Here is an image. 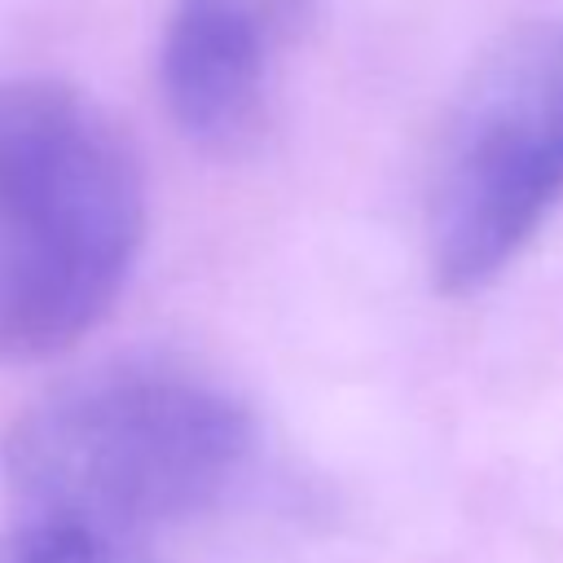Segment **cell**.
<instances>
[{
    "instance_id": "cell-1",
    "label": "cell",
    "mask_w": 563,
    "mask_h": 563,
    "mask_svg": "<svg viewBox=\"0 0 563 563\" xmlns=\"http://www.w3.org/2000/svg\"><path fill=\"white\" fill-rule=\"evenodd\" d=\"M251 453V413L220 383L119 361L57 383L0 444L22 523L136 545L216 506Z\"/></svg>"
},
{
    "instance_id": "cell-2",
    "label": "cell",
    "mask_w": 563,
    "mask_h": 563,
    "mask_svg": "<svg viewBox=\"0 0 563 563\" xmlns=\"http://www.w3.org/2000/svg\"><path fill=\"white\" fill-rule=\"evenodd\" d=\"M145 238V180L119 123L75 84L0 79V361L79 343Z\"/></svg>"
},
{
    "instance_id": "cell-3",
    "label": "cell",
    "mask_w": 563,
    "mask_h": 563,
    "mask_svg": "<svg viewBox=\"0 0 563 563\" xmlns=\"http://www.w3.org/2000/svg\"><path fill=\"white\" fill-rule=\"evenodd\" d=\"M563 198V18L506 31L453 92L427 163L422 242L449 295L488 286Z\"/></svg>"
},
{
    "instance_id": "cell-4",
    "label": "cell",
    "mask_w": 563,
    "mask_h": 563,
    "mask_svg": "<svg viewBox=\"0 0 563 563\" xmlns=\"http://www.w3.org/2000/svg\"><path fill=\"white\" fill-rule=\"evenodd\" d=\"M277 0H176L163 26L158 79L180 132L238 150L264 123Z\"/></svg>"
},
{
    "instance_id": "cell-5",
    "label": "cell",
    "mask_w": 563,
    "mask_h": 563,
    "mask_svg": "<svg viewBox=\"0 0 563 563\" xmlns=\"http://www.w3.org/2000/svg\"><path fill=\"white\" fill-rule=\"evenodd\" d=\"M0 563H158L141 545H119L84 532L18 523L0 532Z\"/></svg>"
}]
</instances>
